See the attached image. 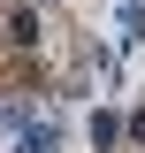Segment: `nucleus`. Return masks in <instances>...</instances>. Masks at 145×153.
<instances>
[{
  "label": "nucleus",
  "mask_w": 145,
  "mask_h": 153,
  "mask_svg": "<svg viewBox=\"0 0 145 153\" xmlns=\"http://www.w3.org/2000/svg\"><path fill=\"white\" fill-rule=\"evenodd\" d=\"M16 153H54V123H31V130L16 138Z\"/></svg>",
  "instance_id": "f257e3e1"
}]
</instances>
